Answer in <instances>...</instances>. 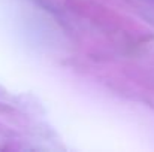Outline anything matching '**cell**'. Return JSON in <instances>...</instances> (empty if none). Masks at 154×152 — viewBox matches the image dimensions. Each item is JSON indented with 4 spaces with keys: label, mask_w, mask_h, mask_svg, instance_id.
<instances>
[]
</instances>
